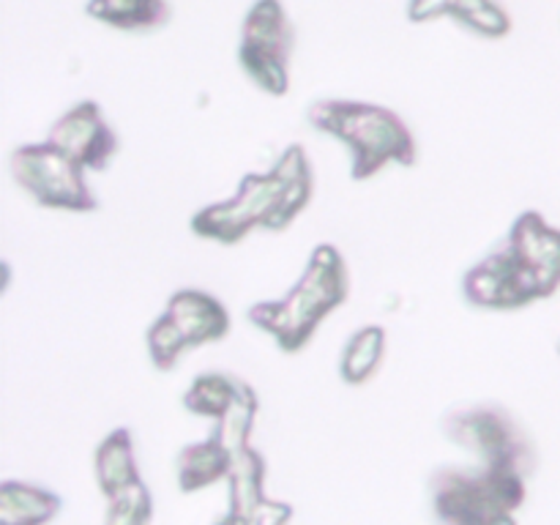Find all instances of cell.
<instances>
[{
  "mask_svg": "<svg viewBox=\"0 0 560 525\" xmlns=\"http://www.w3.org/2000/svg\"><path fill=\"white\" fill-rule=\"evenodd\" d=\"M9 167L14 184L36 206L74 213H91L98 208L96 195L85 180V167H80L52 142H31V145L14 148Z\"/></svg>",
  "mask_w": 560,
  "mask_h": 525,
  "instance_id": "cell-6",
  "label": "cell"
},
{
  "mask_svg": "<svg viewBox=\"0 0 560 525\" xmlns=\"http://www.w3.org/2000/svg\"><path fill=\"white\" fill-rule=\"evenodd\" d=\"M443 432L454 446L465 448L479 465L509 468L530 479L539 465L534 438L514 419L509 408L498 402L459 405L443 416Z\"/></svg>",
  "mask_w": 560,
  "mask_h": 525,
  "instance_id": "cell-4",
  "label": "cell"
},
{
  "mask_svg": "<svg viewBox=\"0 0 560 525\" xmlns=\"http://www.w3.org/2000/svg\"><path fill=\"white\" fill-rule=\"evenodd\" d=\"M350 273L342 252L334 244H320L312 252L306 271L284 299L257 301L246 317L255 328L273 337L282 353H299L320 323L348 301Z\"/></svg>",
  "mask_w": 560,
  "mask_h": 525,
  "instance_id": "cell-1",
  "label": "cell"
},
{
  "mask_svg": "<svg viewBox=\"0 0 560 525\" xmlns=\"http://www.w3.org/2000/svg\"><path fill=\"white\" fill-rule=\"evenodd\" d=\"M238 383L241 377L230 375V372H202L186 388L184 408L195 416L219 421L228 413L230 402H233L235 392H238Z\"/></svg>",
  "mask_w": 560,
  "mask_h": 525,
  "instance_id": "cell-18",
  "label": "cell"
},
{
  "mask_svg": "<svg viewBox=\"0 0 560 525\" xmlns=\"http://www.w3.org/2000/svg\"><path fill=\"white\" fill-rule=\"evenodd\" d=\"M457 25H463L465 31L476 33V36L481 38H503L512 33V16H509V11L503 9V5H498L495 0H492V3H487L481 11L463 16Z\"/></svg>",
  "mask_w": 560,
  "mask_h": 525,
  "instance_id": "cell-23",
  "label": "cell"
},
{
  "mask_svg": "<svg viewBox=\"0 0 560 525\" xmlns=\"http://www.w3.org/2000/svg\"><path fill=\"white\" fill-rule=\"evenodd\" d=\"M295 49V27L282 0H255L241 22L238 66L244 74L271 96L290 91V58Z\"/></svg>",
  "mask_w": 560,
  "mask_h": 525,
  "instance_id": "cell-5",
  "label": "cell"
},
{
  "mask_svg": "<svg viewBox=\"0 0 560 525\" xmlns=\"http://www.w3.org/2000/svg\"><path fill=\"white\" fill-rule=\"evenodd\" d=\"M386 355V328L383 326H361L348 339L339 359V375L348 386H361L370 381Z\"/></svg>",
  "mask_w": 560,
  "mask_h": 525,
  "instance_id": "cell-17",
  "label": "cell"
},
{
  "mask_svg": "<svg viewBox=\"0 0 560 525\" xmlns=\"http://www.w3.org/2000/svg\"><path fill=\"white\" fill-rule=\"evenodd\" d=\"M492 525H517V520H514V514H509V517L495 520V523H492Z\"/></svg>",
  "mask_w": 560,
  "mask_h": 525,
  "instance_id": "cell-29",
  "label": "cell"
},
{
  "mask_svg": "<svg viewBox=\"0 0 560 525\" xmlns=\"http://www.w3.org/2000/svg\"><path fill=\"white\" fill-rule=\"evenodd\" d=\"M492 0H452V20L459 22L463 16L474 14V11H481Z\"/></svg>",
  "mask_w": 560,
  "mask_h": 525,
  "instance_id": "cell-27",
  "label": "cell"
},
{
  "mask_svg": "<svg viewBox=\"0 0 560 525\" xmlns=\"http://www.w3.org/2000/svg\"><path fill=\"white\" fill-rule=\"evenodd\" d=\"M228 485L230 512L249 520L252 512L266 501V457L252 446H244L241 452H235Z\"/></svg>",
  "mask_w": 560,
  "mask_h": 525,
  "instance_id": "cell-16",
  "label": "cell"
},
{
  "mask_svg": "<svg viewBox=\"0 0 560 525\" xmlns=\"http://www.w3.org/2000/svg\"><path fill=\"white\" fill-rule=\"evenodd\" d=\"M170 315L175 317L180 328H184L186 339H189V348H200V345L219 342L230 334L233 320H230V312L217 295L206 293V290L184 288L175 290L167 301Z\"/></svg>",
  "mask_w": 560,
  "mask_h": 525,
  "instance_id": "cell-11",
  "label": "cell"
},
{
  "mask_svg": "<svg viewBox=\"0 0 560 525\" xmlns=\"http://www.w3.org/2000/svg\"><path fill=\"white\" fill-rule=\"evenodd\" d=\"M273 173H277L284 184H295V180H301V178H310L312 164H310V159H306L304 145L293 142V145L284 148L282 156H279L277 164H273Z\"/></svg>",
  "mask_w": 560,
  "mask_h": 525,
  "instance_id": "cell-24",
  "label": "cell"
},
{
  "mask_svg": "<svg viewBox=\"0 0 560 525\" xmlns=\"http://www.w3.org/2000/svg\"><path fill=\"white\" fill-rule=\"evenodd\" d=\"M213 525H249V520L238 517V514H233V512H228L222 520H219V523H213Z\"/></svg>",
  "mask_w": 560,
  "mask_h": 525,
  "instance_id": "cell-28",
  "label": "cell"
},
{
  "mask_svg": "<svg viewBox=\"0 0 560 525\" xmlns=\"http://www.w3.org/2000/svg\"><path fill=\"white\" fill-rule=\"evenodd\" d=\"M85 14L124 33L162 31L173 20L170 0H88Z\"/></svg>",
  "mask_w": 560,
  "mask_h": 525,
  "instance_id": "cell-13",
  "label": "cell"
},
{
  "mask_svg": "<svg viewBox=\"0 0 560 525\" xmlns=\"http://www.w3.org/2000/svg\"><path fill=\"white\" fill-rule=\"evenodd\" d=\"M312 191H315V178H301L295 184H288V189L282 191V197L277 200V206L271 208V213L262 222V230H271V233H279V230L290 228L293 219L310 206Z\"/></svg>",
  "mask_w": 560,
  "mask_h": 525,
  "instance_id": "cell-22",
  "label": "cell"
},
{
  "mask_svg": "<svg viewBox=\"0 0 560 525\" xmlns=\"http://www.w3.org/2000/svg\"><path fill=\"white\" fill-rule=\"evenodd\" d=\"M148 342V355H151L153 366L159 372H170L180 361L184 350H189V339H186L184 328L175 323V317L170 312L159 315L156 320L148 326L145 334Z\"/></svg>",
  "mask_w": 560,
  "mask_h": 525,
  "instance_id": "cell-20",
  "label": "cell"
},
{
  "mask_svg": "<svg viewBox=\"0 0 560 525\" xmlns=\"http://www.w3.org/2000/svg\"><path fill=\"white\" fill-rule=\"evenodd\" d=\"M230 468H233V452L217 435L200 443H189L175 457L180 492L206 490V487L228 479Z\"/></svg>",
  "mask_w": 560,
  "mask_h": 525,
  "instance_id": "cell-12",
  "label": "cell"
},
{
  "mask_svg": "<svg viewBox=\"0 0 560 525\" xmlns=\"http://www.w3.org/2000/svg\"><path fill=\"white\" fill-rule=\"evenodd\" d=\"M63 501L47 487L9 479L0 487V525H47Z\"/></svg>",
  "mask_w": 560,
  "mask_h": 525,
  "instance_id": "cell-15",
  "label": "cell"
},
{
  "mask_svg": "<svg viewBox=\"0 0 560 525\" xmlns=\"http://www.w3.org/2000/svg\"><path fill=\"white\" fill-rule=\"evenodd\" d=\"M284 189H288V184L273 170L271 173H246L235 197L206 206L191 217V233L224 246L238 244L252 230L262 228Z\"/></svg>",
  "mask_w": 560,
  "mask_h": 525,
  "instance_id": "cell-7",
  "label": "cell"
},
{
  "mask_svg": "<svg viewBox=\"0 0 560 525\" xmlns=\"http://www.w3.org/2000/svg\"><path fill=\"white\" fill-rule=\"evenodd\" d=\"M93 468H96L98 490L104 498L118 495L126 487L137 485L140 479V468L135 459V441H131V430L118 427L109 432L102 443H98L96 454H93Z\"/></svg>",
  "mask_w": 560,
  "mask_h": 525,
  "instance_id": "cell-14",
  "label": "cell"
},
{
  "mask_svg": "<svg viewBox=\"0 0 560 525\" xmlns=\"http://www.w3.org/2000/svg\"><path fill=\"white\" fill-rule=\"evenodd\" d=\"M306 124L350 151V178L366 180L386 164L413 167L419 148L410 126L394 109L350 98H320L306 109Z\"/></svg>",
  "mask_w": 560,
  "mask_h": 525,
  "instance_id": "cell-2",
  "label": "cell"
},
{
  "mask_svg": "<svg viewBox=\"0 0 560 525\" xmlns=\"http://www.w3.org/2000/svg\"><path fill=\"white\" fill-rule=\"evenodd\" d=\"M153 520V495L145 481L126 487L118 495L107 498V514L104 525H151Z\"/></svg>",
  "mask_w": 560,
  "mask_h": 525,
  "instance_id": "cell-21",
  "label": "cell"
},
{
  "mask_svg": "<svg viewBox=\"0 0 560 525\" xmlns=\"http://www.w3.org/2000/svg\"><path fill=\"white\" fill-rule=\"evenodd\" d=\"M463 295L479 310H520L541 299L536 273L501 241L481 262L463 277Z\"/></svg>",
  "mask_w": 560,
  "mask_h": 525,
  "instance_id": "cell-8",
  "label": "cell"
},
{
  "mask_svg": "<svg viewBox=\"0 0 560 525\" xmlns=\"http://www.w3.org/2000/svg\"><path fill=\"white\" fill-rule=\"evenodd\" d=\"M257 408H260V399L257 392L246 381L238 383V392H235L233 402H230L228 413L219 419V427L213 435L230 448V452H241L244 446H249L252 427H255Z\"/></svg>",
  "mask_w": 560,
  "mask_h": 525,
  "instance_id": "cell-19",
  "label": "cell"
},
{
  "mask_svg": "<svg viewBox=\"0 0 560 525\" xmlns=\"http://www.w3.org/2000/svg\"><path fill=\"white\" fill-rule=\"evenodd\" d=\"M47 142L74 159L80 167L85 170H102L109 167V162L118 153L120 142L113 126L104 120L102 107L93 98H82L74 107L66 109L52 126H49Z\"/></svg>",
  "mask_w": 560,
  "mask_h": 525,
  "instance_id": "cell-9",
  "label": "cell"
},
{
  "mask_svg": "<svg viewBox=\"0 0 560 525\" xmlns=\"http://www.w3.org/2000/svg\"><path fill=\"white\" fill-rule=\"evenodd\" d=\"M525 476L517 470L479 465H443L427 481L435 525H492L523 509L528 498Z\"/></svg>",
  "mask_w": 560,
  "mask_h": 525,
  "instance_id": "cell-3",
  "label": "cell"
},
{
  "mask_svg": "<svg viewBox=\"0 0 560 525\" xmlns=\"http://www.w3.org/2000/svg\"><path fill=\"white\" fill-rule=\"evenodd\" d=\"M452 16V0H408V20L413 25Z\"/></svg>",
  "mask_w": 560,
  "mask_h": 525,
  "instance_id": "cell-26",
  "label": "cell"
},
{
  "mask_svg": "<svg viewBox=\"0 0 560 525\" xmlns=\"http://www.w3.org/2000/svg\"><path fill=\"white\" fill-rule=\"evenodd\" d=\"M290 520H293V503L266 498V501L252 512L249 525H288Z\"/></svg>",
  "mask_w": 560,
  "mask_h": 525,
  "instance_id": "cell-25",
  "label": "cell"
},
{
  "mask_svg": "<svg viewBox=\"0 0 560 525\" xmlns=\"http://www.w3.org/2000/svg\"><path fill=\"white\" fill-rule=\"evenodd\" d=\"M506 241L514 255L536 273L541 299H550L560 284V230L550 228L539 211H525L514 219Z\"/></svg>",
  "mask_w": 560,
  "mask_h": 525,
  "instance_id": "cell-10",
  "label": "cell"
}]
</instances>
